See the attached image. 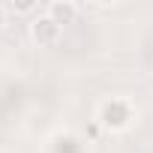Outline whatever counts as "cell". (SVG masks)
Instances as JSON below:
<instances>
[{
    "label": "cell",
    "instance_id": "6da1fadb",
    "mask_svg": "<svg viewBox=\"0 0 153 153\" xmlns=\"http://www.w3.org/2000/svg\"><path fill=\"white\" fill-rule=\"evenodd\" d=\"M129 102H123V99H111V102H105L102 105V126H108V129H123L126 123H129Z\"/></svg>",
    "mask_w": 153,
    "mask_h": 153
},
{
    "label": "cell",
    "instance_id": "7a4b0ae2",
    "mask_svg": "<svg viewBox=\"0 0 153 153\" xmlns=\"http://www.w3.org/2000/svg\"><path fill=\"white\" fill-rule=\"evenodd\" d=\"M33 39L39 42V45H51V42H57V36H60V27L48 18V15H42V18H36L33 21Z\"/></svg>",
    "mask_w": 153,
    "mask_h": 153
},
{
    "label": "cell",
    "instance_id": "3957f363",
    "mask_svg": "<svg viewBox=\"0 0 153 153\" xmlns=\"http://www.w3.org/2000/svg\"><path fill=\"white\" fill-rule=\"evenodd\" d=\"M48 18L60 27V24H72L75 21V6L72 3H51L48 6Z\"/></svg>",
    "mask_w": 153,
    "mask_h": 153
},
{
    "label": "cell",
    "instance_id": "277c9868",
    "mask_svg": "<svg viewBox=\"0 0 153 153\" xmlns=\"http://www.w3.org/2000/svg\"><path fill=\"white\" fill-rule=\"evenodd\" d=\"M57 153H78V147H75L72 138H63V141H57Z\"/></svg>",
    "mask_w": 153,
    "mask_h": 153
},
{
    "label": "cell",
    "instance_id": "5b68a950",
    "mask_svg": "<svg viewBox=\"0 0 153 153\" xmlns=\"http://www.w3.org/2000/svg\"><path fill=\"white\" fill-rule=\"evenodd\" d=\"M15 9H18V12H30V9H36V3H18Z\"/></svg>",
    "mask_w": 153,
    "mask_h": 153
},
{
    "label": "cell",
    "instance_id": "8992f818",
    "mask_svg": "<svg viewBox=\"0 0 153 153\" xmlns=\"http://www.w3.org/2000/svg\"><path fill=\"white\" fill-rule=\"evenodd\" d=\"M0 24H3V9H0Z\"/></svg>",
    "mask_w": 153,
    "mask_h": 153
}]
</instances>
